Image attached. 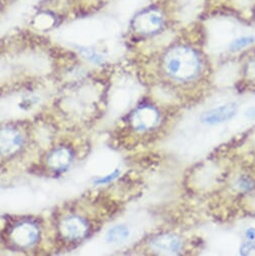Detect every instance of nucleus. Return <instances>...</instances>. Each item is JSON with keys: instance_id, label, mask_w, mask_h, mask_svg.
I'll use <instances>...</instances> for the list:
<instances>
[{"instance_id": "nucleus-1", "label": "nucleus", "mask_w": 255, "mask_h": 256, "mask_svg": "<svg viewBox=\"0 0 255 256\" xmlns=\"http://www.w3.org/2000/svg\"><path fill=\"white\" fill-rule=\"evenodd\" d=\"M166 66L169 74L173 76L186 80L192 78L196 74L199 62L192 50L180 48L173 50L169 54Z\"/></svg>"}, {"instance_id": "nucleus-2", "label": "nucleus", "mask_w": 255, "mask_h": 256, "mask_svg": "<svg viewBox=\"0 0 255 256\" xmlns=\"http://www.w3.org/2000/svg\"><path fill=\"white\" fill-rule=\"evenodd\" d=\"M238 112V106L234 102H225L205 112L201 122L206 126H217L232 120Z\"/></svg>"}, {"instance_id": "nucleus-3", "label": "nucleus", "mask_w": 255, "mask_h": 256, "mask_svg": "<svg viewBox=\"0 0 255 256\" xmlns=\"http://www.w3.org/2000/svg\"><path fill=\"white\" fill-rule=\"evenodd\" d=\"M22 135L14 128L0 130V153L8 156L18 152L22 146Z\"/></svg>"}, {"instance_id": "nucleus-4", "label": "nucleus", "mask_w": 255, "mask_h": 256, "mask_svg": "<svg viewBox=\"0 0 255 256\" xmlns=\"http://www.w3.org/2000/svg\"><path fill=\"white\" fill-rule=\"evenodd\" d=\"M62 235L70 240H78L84 237L88 231V223L78 216H70L62 222Z\"/></svg>"}, {"instance_id": "nucleus-5", "label": "nucleus", "mask_w": 255, "mask_h": 256, "mask_svg": "<svg viewBox=\"0 0 255 256\" xmlns=\"http://www.w3.org/2000/svg\"><path fill=\"white\" fill-rule=\"evenodd\" d=\"M12 237L16 244L22 247H28L34 244L38 238V229L32 223L24 222L16 226Z\"/></svg>"}, {"instance_id": "nucleus-6", "label": "nucleus", "mask_w": 255, "mask_h": 256, "mask_svg": "<svg viewBox=\"0 0 255 256\" xmlns=\"http://www.w3.org/2000/svg\"><path fill=\"white\" fill-rule=\"evenodd\" d=\"M158 114L152 108H142L138 110L133 116V124L139 130H147L157 120Z\"/></svg>"}, {"instance_id": "nucleus-7", "label": "nucleus", "mask_w": 255, "mask_h": 256, "mask_svg": "<svg viewBox=\"0 0 255 256\" xmlns=\"http://www.w3.org/2000/svg\"><path fill=\"white\" fill-rule=\"evenodd\" d=\"M153 246L157 249H160L161 251L176 253L181 249L182 244H181V241L176 236L171 234H166V235H161L157 237L153 241Z\"/></svg>"}, {"instance_id": "nucleus-8", "label": "nucleus", "mask_w": 255, "mask_h": 256, "mask_svg": "<svg viewBox=\"0 0 255 256\" xmlns=\"http://www.w3.org/2000/svg\"><path fill=\"white\" fill-rule=\"evenodd\" d=\"M70 153L66 148H60L50 154L48 157V164L52 169L62 170L64 169L70 162Z\"/></svg>"}, {"instance_id": "nucleus-9", "label": "nucleus", "mask_w": 255, "mask_h": 256, "mask_svg": "<svg viewBox=\"0 0 255 256\" xmlns=\"http://www.w3.org/2000/svg\"><path fill=\"white\" fill-rule=\"evenodd\" d=\"M130 236V229L124 225H116L106 233V240L110 243H122Z\"/></svg>"}, {"instance_id": "nucleus-10", "label": "nucleus", "mask_w": 255, "mask_h": 256, "mask_svg": "<svg viewBox=\"0 0 255 256\" xmlns=\"http://www.w3.org/2000/svg\"><path fill=\"white\" fill-rule=\"evenodd\" d=\"M255 42V38L254 36H243L238 40H235L231 44V50H239Z\"/></svg>"}, {"instance_id": "nucleus-11", "label": "nucleus", "mask_w": 255, "mask_h": 256, "mask_svg": "<svg viewBox=\"0 0 255 256\" xmlns=\"http://www.w3.org/2000/svg\"><path fill=\"white\" fill-rule=\"evenodd\" d=\"M236 186L240 191L248 192L254 187V182L247 176H241L236 182Z\"/></svg>"}, {"instance_id": "nucleus-12", "label": "nucleus", "mask_w": 255, "mask_h": 256, "mask_svg": "<svg viewBox=\"0 0 255 256\" xmlns=\"http://www.w3.org/2000/svg\"><path fill=\"white\" fill-rule=\"evenodd\" d=\"M255 252V242L254 240H246L240 246L241 255H250Z\"/></svg>"}, {"instance_id": "nucleus-13", "label": "nucleus", "mask_w": 255, "mask_h": 256, "mask_svg": "<svg viewBox=\"0 0 255 256\" xmlns=\"http://www.w3.org/2000/svg\"><path fill=\"white\" fill-rule=\"evenodd\" d=\"M118 175H120V171H118V170H114L112 173H110L108 175H106V176L100 178V180H98L96 183H98V184H106V183H108V182L112 181L114 179H116Z\"/></svg>"}, {"instance_id": "nucleus-14", "label": "nucleus", "mask_w": 255, "mask_h": 256, "mask_svg": "<svg viewBox=\"0 0 255 256\" xmlns=\"http://www.w3.org/2000/svg\"><path fill=\"white\" fill-rule=\"evenodd\" d=\"M244 116L247 120H255V106H251L246 108V110L244 112Z\"/></svg>"}, {"instance_id": "nucleus-15", "label": "nucleus", "mask_w": 255, "mask_h": 256, "mask_svg": "<svg viewBox=\"0 0 255 256\" xmlns=\"http://www.w3.org/2000/svg\"><path fill=\"white\" fill-rule=\"evenodd\" d=\"M244 237L246 240H255V227H248L244 231Z\"/></svg>"}]
</instances>
